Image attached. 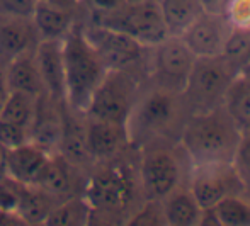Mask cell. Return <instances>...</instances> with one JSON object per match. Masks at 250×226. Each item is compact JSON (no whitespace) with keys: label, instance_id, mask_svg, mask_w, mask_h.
<instances>
[{"label":"cell","instance_id":"1","mask_svg":"<svg viewBox=\"0 0 250 226\" xmlns=\"http://www.w3.org/2000/svg\"><path fill=\"white\" fill-rule=\"evenodd\" d=\"M186 102L182 92L167 89L151 82L140 87L138 97L126 123L131 146L164 143L172 136L179 140L186 121Z\"/></svg>","mask_w":250,"mask_h":226},{"label":"cell","instance_id":"2","mask_svg":"<svg viewBox=\"0 0 250 226\" xmlns=\"http://www.w3.org/2000/svg\"><path fill=\"white\" fill-rule=\"evenodd\" d=\"M242 131L223 105L209 111L191 112L182 124L179 144L194 165L231 164Z\"/></svg>","mask_w":250,"mask_h":226},{"label":"cell","instance_id":"3","mask_svg":"<svg viewBox=\"0 0 250 226\" xmlns=\"http://www.w3.org/2000/svg\"><path fill=\"white\" fill-rule=\"evenodd\" d=\"M121 157L92 165V172L83 184L82 194L92 211L90 221L101 218L105 225L116 220H123L125 223L133 213L131 207L136 201V194L142 190L138 172H133L129 165L123 164Z\"/></svg>","mask_w":250,"mask_h":226},{"label":"cell","instance_id":"4","mask_svg":"<svg viewBox=\"0 0 250 226\" xmlns=\"http://www.w3.org/2000/svg\"><path fill=\"white\" fill-rule=\"evenodd\" d=\"M62 44L66 85L65 104L73 111L85 114L90 97L104 79L107 66L104 65L92 43L87 40L82 22L79 21L62 40Z\"/></svg>","mask_w":250,"mask_h":226},{"label":"cell","instance_id":"5","mask_svg":"<svg viewBox=\"0 0 250 226\" xmlns=\"http://www.w3.org/2000/svg\"><path fill=\"white\" fill-rule=\"evenodd\" d=\"M90 24L125 33L145 48L157 46L170 36L158 0L126 2L114 12L90 16Z\"/></svg>","mask_w":250,"mask_h":226},{"label":"cell","instance_id":"6","mask_svg":"<svg viewBox=\"0 0 250 226\" xmlns=\"http://www.w3.org/2000/svg\"><path fill=\"white\" fill-rule=\"evenodd\" d=\"M237 73V70L221 56L196 58L182 90L189 114L223 105L225 94Z\"/></svg>","mask_w":250,"mask_h":226},{"label":"cell","instance_id":"7","mask_svg":"<svg viewBox=\"0 0 250 226\" xmlns=\"http://www.w3.org/2000/svg\"><path fill=\"white\" fill-rule=\"evenodd\" d=\"M140 87V80L133 70H107L90 97L85 116L126 124Z\"/></svg>","mask_w":250,"mask_h":226},{"label":"cell","instance_id":"8","mask_svg":"<svg viewBox=\"0 0 250 226\" xmlns=\"http://www.w3.org/2000/svg\"><path fill=\"white\" fill-rule=\"evenodd\" d=\"M138 182L145 199L162 201L181 184V164L164 143H151L140 148Z\"/></svg>","mask_w":250,"mask_h":226},{"label":"cell","instance_id":"9","mask_svg":"<svg viewBox=\"0 0 250 226\" xmlns=\"http://www.w3.org/2000/svg\"><path fill=\"white\" fill-rule=\"evenodd\" d=\"M150 79L167 89L182 92L194 66L196 56L181 36H167L157 46L148 48Z\"/></svg>","mask_w":250,"mask_h":226},{"label":"cell","instance_id":"10","mask_svg":"<svg viewBox=\"0 0 250 226\" xmlns=\"http://www.w3.org/2000/svg\"><path fill=\"white\" fill-rule=\"evenodd\" d=\"M244 181L233 164H204L192 167L189 189L199 207H213L230 194H242Z\"/></svg>","mask_w":250,"mask_h":226},{"label":"cell","instance_id":"11","mask_svg":"<svg viewBox=\"0 0 250 226\" xmlns=\"http://www.w3.org/2000/svg\"><path fill=\"white\" fill-rule=\"evenodd\" d=\"M82 27L107 70H133L143 60L146 48L125 33L90 22Z\"/></svg>","mask_w":250,"mask_h":226},{"label":"cell","instance_id":"12","mask_svg":"<svg viewBox=\"0 0 250 226\" xmlns=\"http://www.w3.org/2000/svg\"><path fill=\"white\" fill-rule=\"evenodd\" d=\"M230 31L231 24L223 14L203 12L181 38L196 58H214L221 56Z\"/></svg>","mask_w":250,"mask_h":226},{"label":"cell","instance_id":"13","mask_svg":"<svg viewBox=\"0 0 250 226\" xmlns=\"http://www.w3.org/2000/svg\"><path fill=\"white\" fill-rule=\"evenodd\" d=\"M63 107L65 104L55 101L46 92L38 95L36 112L29 128V141L51 155L58 153L63 129Z\"/></svg>","mask_w":250,"mask_h":226},{"label":"cell","instance_id":"14","mask_svg":"<svg viewBox=\"0 0 250 226\" xmlns=\"http://www.w3.org/2000/svg\"><path fill=\"white\" fill-rule=\"evenodd\" d=\"M58 153L68 164L80 170L92 168L94 160L87 144V119L85 114L70 109L65 104L63 107V129L60 138Z\"/></svg>","mask_w":250,"mask_h":226},{"label":"cell","instance_id":"15","mask_svg":"<svg viewBox=\"0 0 250 226\" xmlns=\"http://www.w3.org/2000/svg\"><path fill=\"white\" fill-rule=\"evenodd\" d=\"M87 144L94 164L118 158L131 146L126 124L87 118Z\"/></svg>","mask_w":250,"mask_h":226},{"label":"cell","instance_id":"16","mask_svg":"<svg viewBox=\"0 0 250 226\" xmlns=\"http://www.w3.org/2000/svg\"><path fill=\"white\" fill-rule=\"evenodd\" d=\"M34 56H36L44 92L55 101L65 104L66 85L62 40H40V43L34 48Z\"/></svg>","mask_w":250,"mask_h":226},{"label":"cell","instance_id":"17","mask_svg":"<svg viewBox=\"0 0 250 226\" xmlns=\"http://www.w3.org/2000/svg\"><path fill=\"white\" fill-rule=\"evenodd\" d=\"M50 158L51 153H48L33 141H27L9 150L5 174L26 185H34Z\"/></svg>","mask_w":250,"mask_h":226},{"label":"cell","instance_id":"18","mask_svg":"<svg viewBox=\"0 0 250 226\" xmlns=\"http://www.w3.org/2000/svg\"><path fill=\"white\" fill-rule=\"evenodd\" d=\"M40 36L31 17H0V62L34 49Z\"/></svg>","mask_w":250,"mask_h":226},{"label":"cell","instance_id":"19","mask_svg":"<svg viewBox=\"0 0 250 226\" xmlns=\"http://www.w3.org/2000/svg\"><path fill=\"white\" fill-rule=\"evenodd\" d=\"M5 80L9 90L26 92L31 95H40L44 92L43 80L38 68L34 49L16 55L5 62Z\"/></svg>","mask_w":250,"mask_h":226},{"label":"cell","instance_id":"20","mask_svg":"<svg viewBox=\"0 0 250 226\" xmlns=\"http://www.w3.org/2000/svg\"><path fill=\"white\" fill-rule=\"evenodd\" d=\"M82 172L83 170L68 164L60 153H55L51 155L43 174L34 185L43 187L44 190H48L58 199H66V197L77 194V181Z\"/></svg>","mask_w":250,"mask_h":226},{"label":"cell","instance_id":"21","mask_svg":"<svg viewBox=\"0 0 250 226\" xmlns=\"http://www.w3.org/2000/svg\"><path fill=\"white\" fill-rule=\"evenodd\" d=\"M31 19L40 40H63L77 22V12L38 0Z\"/></svg>","mask_w":250,"mask_h":226},{"label":"cell","instance_id":"22","mask_svg":"<svg viewBox=\"0 0 250 226\" xmlns=\"http://www.w3.org/2000/svg\"><path fill=\"white\" fill-rule=\"evenodd\" d=\"M162 209L167 226H196L199 221V204L191 189L182 187L181 184L162 199Z\"/></svg>","mask_w":250,"mask_h":226},{"label":"cell","instance_id":"23","mask_svg":"<svg viewBox=\"0 0 250 226\" xmlns=\"http://www.w3.org/2000/svg\"><path fill=\"white\" fill-rule=\"evenodd\" d=\"M60 201L62 199L44 190L43 187L26 185L22 196H21V203L17 206V214L22 218L26 226L44 225Z\"/></svg>","mask_w":250,"mask_h":226},{"label":"cell","instance_id":"24","mask_svg":"<svg viewBox=\"0 0 250 226\" xmlns=\"http://www.w3.org/2000/svg\"><path fill=\"white\" fill-rule=\"evenodd\" d=\"M223 107L242 133L250 131V75L237 73L223 99Z\"/></svg>","mask_w":250,"mask_h":226},{"label":"cell","instance_id":"25","mask_svg":"<svg viewBox=\"0 0 250 226\" xmlns=\"http://www.w3.org/2000/svg\"><path fill=\"white\" fill-rule=\"evenodd\" d=\"M170 36H181L204 12L198 0H158Z\"/></svg>","mask_w":250,"mask_h":226},{"label":"cell","instance_id":"26","mask_svg":"<svg viewBox=\"0 0 250 226\" xmlns=\"http://www.w3.org/2000/svg\"><path fill=\"white\" fill-rule=\"evenodd\" d=\"M90 206L82 194L62 199L46 220V226H83L90 225Z\"/></svg>","mask_w":250,"mask_h":226},{"label":"cell","instance_id":"27","mask_svg":"<svg viewBox=\"0 0 250 226\" xmlns=\"http://www.w3.org/2000/svg\"><path fill=\"white\" fill-rule=\"evenodd\" d=\"M36 95L10 90L9 97H7L5 104H3L2 111H0V118L29 129L34 118V112H36Z\"/></svg>","mask_w":250,"mask_h":226},{"label":"cell","instance_id":"28","mask_svg":"<svg viewBox=\"0 0 250 226\" xmlns=\"http://www.w3.org/2000/svg\"><path fill=\"white\" fill-rule=\"evenodd\" d=\"M221 226H250V201L242 194H230L214 206Z\"/></svg>","mask_w":250,"mask_h":226},{"label":"cell","instance_id":"29","mask_svg":"<svg viewBox=\"0 0 250 226\" xmlns=\"http://www.w3.org/2000/svg\"><path fill=\"white\" fill-rule=\"evenodd\" d=\"M221 58H225L238 73L244 70V66L250 60V27H231L230 34L227 38Z\"/></svg>","mask_w":250,"mask_h":226},{"label":"cell","instance_id":"30","mask_svg":"<svg viewBox=\"0 0 250 226\" xmlns=\"http://www.w3.org/2000/svg\"><path fill=\"white\" fill-rule=\"evenodd\" d=\"M128 226H165V216L162 209V201L145 199V203L140 204L129 218L125 221Z\"/></svg>","mask_w":250,"mask_h":226},{"label":"cell","instance_id":"31","mask_svg":"<svg viewBox=\"0 0 250 226\" xmlns=\"http://www.w3.org/2000/svg\"><path fill=\"white\" fill-rule=\"evenodd\" d=\"M24 187H26V184L16 181L10 175H0V209L17 213V206L21 203Z\"/></svg>","mask_w":250,"mask_h":226},{"label":"cell","instance_id":"32","mask_svg":"<svg viewBox=\"0 0 250 226\" xmlns=\"http://www.w3.org/2000/svg\"><path fill=\"white\" fill-rule=\"evenodd\" d=\"M223 16L231 27H250V0H227L223 7Z\"/></svg>","mask_w":250,"mask_h":226},{"label":"cell","instance_id":"33","mask_svg":"<svg viewBox=\"0 0 250 226\" xmlns=\"http://www.w3.org/2000/svg\"><path fill=\"white\" fill-rule=\"evenodd\" d=\"M27 141H29V129L0 118V143L3 146L10 150Z\"/></svg>","mask_w":250,"mask_h":226},{"label":"cell","instance_id":"34","mask_svg":"<svg viewBox=\"0 0 250 226\" xmlns=\"http://www.w3.org/2000/svg\"><path fill=\"white\" fill-rule=\"evenodd\" d=\"M231 164H233L237 174L242 177V181L250 179V131L242 133L240 143H238Z\"/></svg>","mask_w":250,"mask_h":226},{"label":"cell","instance_id":"35","mask_svg":"<svg viewBox=\"0 0 250 226\" xmlns=\"http://www.w3.org/2000/svg\"><path fill=\"white\" fill-rule=\"evenodd\" d=\"M38 0H0V17H33Z\"/></svg>","mask_w":250,"mask_h":226},{"label":"cell","instance_id":"36","mask_svg":"<svg viewBox=\"0 0 250 226\" xmlns=\"http://www.w3.org/2000/svg\"><path fill=\"white\" fill-rule=\"evenodd\" d=\"M85 2L90 16H101V14H109L118 10L121 5H125V0H82Z\"/></svg>","mask_w":250,"mask_h":226},{"label":"cell","instance_id":"37","mask_svg":"<svg viewBox=\"0 0 250 226\" xmlns=\"http://www.w3.org/2000/svg\"><path fill=\"white\" fill-rule=\"evenodd\" d=\"M199 226H221L220 218L216 214V209L213 207H201V214H199Z\"/></svg>","mask_w":250,"mask_h":226},{"label":"cell","instance_id":"38","mask_svg":"<svg viewBox=\"0 0 250 226\" xmlns=\"http://www.w3.org/2000/svg\"><path fill=\"white\" fill-rule=\"evenodd\" d=\"M0 226H26V223L16 211L0 209Z\"/></svg>","mask_w":250,"mask_h":226},{"label":"cell","instance_id":"39","mask_svg":"<svg viewBox=\"0 0 250 226\" xmlns=\"http://www.w3.org/2000/svg\"><path fill=\"white\" fill-rule=\"evenodd\" d=\"M201 9L204 12H211V14H223V7L227 0H198Z\"/></svg>","mask_w":250,"mask_h":226},{"label":"cell","instance_id":"40","mask_svg":"<svg viewBox=\"0 0 250 226\" xmlns=\"http://www.w3.org/2000/svg\"><path fill=\"white\" fill-rule=\"evenodd\" d=\"M9 85L5 80V63L0 62V111H2L3 104H5L7 97H9Z\"/></svg>","mask_w":250,"mask_h":226},{"label":"cell","instance_id":"41","mask_svg":"<svg viewBox=\"0 0 250 226\" xmlns=\"http://www.w3.org/2000/svg\"><path fill=\"white\" fill-rule=\"evenodd\" d=\"M7 155H9V148L3 146L0 143V175L5 174V165H7Z\"/></svg>","mask_w":250,"mask_h":226},{"label":"cell","instance_id":"42","mask_svg":"<svg viewBox=\"0 0 250 226\" xmlns=\"http://www.w3.org/2000/svg\"><path fill=\"white\" fill-rule=\"evenodd\" d=\"M242 196L247 197L250 201V179H245L244 181V187H242Z\"/></svg>","mask_w":250,"mask_h":226},{"label":"cell","instance_id":"43","mask_svg":"<svg viewBox=\"0 0 250 226\" xmlns=\"http://www.w3.org/2000/svg\"><path fill=\"white\" fill-rule=\"evenodd\" d=\"M242 72H245V73H249V75H250V60H249L247 65L244 66V70H242Z\"/></svg>","mask_w":250,"mask_h":226},{"label":"cell","instance_id":"44","mask_svg":"<svg viewBox=\"0 0 250 226\" xmlns=\"http://www.w3.org/2000/svg\"><path fill=\"white\" fill-rule=\"evenodd\" d=\"M125 2H143V0H125Z\"/></svg>","mask_w":250,"mask_h":226}]
</instances>
